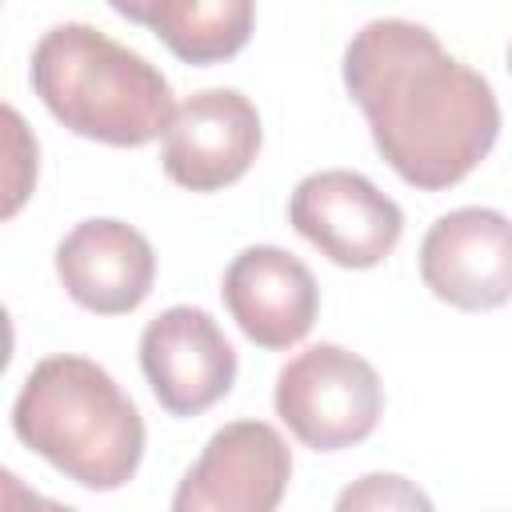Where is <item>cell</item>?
<instances>
[{"instance_id":"cell-12","label":"cell","mask_w":512,"mask_h":512,"mask_svg":"<svg viewBox=\"0 0 512 512\" xmlns=\"http://www.w3.org/2000/svg\"><path fill=\"white\" fill-rule=\"evenodd\" d=\"M116 16L164 40V48L196 68L232 60L256 28V0H108Z\"/></svg>"},{"instance_id":"cell-6","label":"cell","mask_w":512,"mask_h":512,"mask_svg":"<svg viewBox=\"0 0 512 512\" xmlns=\"http://www.w3.org/2000/svg\"><path fill=\"white\" fill-rule=\"evenodd\" d=\"M140 372L168 416H200L236 384V348L212 312L172 304L140 332Z\"/></svg>"},{"instance_id":"cell-1","label":"cell","mask_w":512,"mask_h":512,"mask_svg":"<svg viewBox=\"0 0 512 512\" xmlns=\"http://www.w3.org/2000/svg\"><path fill=\"white\" fill-rule=\"evenodd\" d=\"M344 88L376 152L420 192L472 176L500 136L492 84L416 20H368L344 48Z\"/></svg>"},{"instance_id":"cell-5","label":"cell","mask_w":512,"mask_h":512,"mask_svg":"<svg viewBox=\"0 0 512 512\" xmlns=\"http://www.w3.org/2000/svg\"><path fill=\"white\" fill-rule=\"evenodd\" d=\"M288 224L332 264L352 272L384 264L404 236L400 204L348 168L304 176L288 196Z\"/></svg>"},{"instance_id":"cell-9","label":"cell","mask_w":512,"mask_h":512,"mask_svg":"<svg viewBox=\"0 0 512 512\" xmlns=\"http://www.w3.org/2000/svg\"><path fill=\"white\" fill-rule=\"evenodd\" d=\"M260 140V112L244 92L204 88L176 104L160 164L164 176L188 192H220L244 180L260 156Z\"/></svg>"},{"instance_id":"cell-14","label":"cell","mask_w":512,"mask_h":512,"mask_svg":"<svg viewBox=\"0 0 512 512\" xmlns=\"http://www.w3.org/2000/svg\"><path fill=\"white\" fill-rule=\"evenodd\" d=\"M336 508L340 512H348V508H432V500L420 488H412L404 476L372 472V476H360V484L344 488Z\"/></svg>"},{"instance_id":"cell-15","label":"cell","mask_w":512,"mask_h":512,"mask_svg":"<svg viewBox=\"0 0 512 512\" xmlns=\"http://www.w3.org/2000/svg\"><path fill=\"white\" fill-rule=\"evenodd\" d=\"M508 72H512V44H508Z\"/></svg>"},{"instance_id":"cell-4","label":"cell","mask_w":512,"mask_h":512,"mask_svg":"<svg viewBox=\"0 0 512 512\" xmlns=\"http://www.w3.org/2000/svg\"><path fill=\"white\" fill-rule=\"evenodd\" d=\"M272 404L304 448L340 452L376 432L384 384L364 356L340 344H312L280 368Z\"/></svg>"},{"instance_id":"cell-3","label":"cell","mask_w":512,"mask_h":512,"mask_svg":"<svg viewBox=\"0 0 512 512\" xmlns=\"http://www.w3.org/2000/svg\"><path fill=\"white\" fill-rule=\"evenodd\" d=\"M28 80L52 120L108 148H144L176 116L164 72L92 24L48 28L32 48Z\"/></svg>"},{"instance_id":"cell-11","label":"cell","mask_w":512,"mask_h":512,"mask_svg":"<svg viewBox=\"0 0 512 512\" xmlns=\"http://www.w3.org/2000/svg\"><path fill=\"white\" fill-rule=\"evenodd\" d=\"M56 276L72 304L96 316H124L148 300L156 252L124 220H80L56 244Z\"/></svg>"},{"instance_id":"cell-13","label":"cell","mask_w":512,"mask_h":512,"mask_svg":"<svg viewBox=\"0 0 512 512\" xmlns=\"http://www.w3.org/2000/svg\"><path fill=\"white\" fill-rule=\"evenodd\" d=\"M4 128H8V172H4V216H16L28 192L36 188V140L28 136L24 120L16 108H4Z\"/></svg>"},{"instance_id":"cell-7","label":"cell","mask_w":512,"mask_h":512,"mask_svg":"<svg viewBox=\"0 0 512 512\" xmlns=\"http://www.w3.org/2000/svg\"><path fill=\"white\" fill-rule=\"evenodd\" d=\"M292 480V452L264 420H232L216 428L200 460L184 472L176 512H272Z\"/></svg>"},{"instance_id":"cell-10","label":"cell","mask_w":512,"mask_h":512,"mask_svg":"<svg viewBox=\"0 0 512 512\" xmlns=\"http://www.w3.org/2000/svg\"><path fill=\"white\" fill-rule=\"evenodd\" d=\"M220 296L236 328L264 352H284L300 344L320 312V288L312 268L276 244H252L232 256Z\"/></svg>"},{"instance_id":"cell-2","label":"cell","mask_w":512,"mask_h":512,"mask_svg":"<svg viewBox=\"0 0 512 512\" xmlns=\"http://www.w3.org/2000/svg\"><path fill=\"white\" fill-rule=\"evenodd\" d=\"M24 448L88 492L124 488L144 460V420L132 396L88 356H44L12 400Z\"/></svg>"},{"instance_id":"cell-8","label":"cell","mask_w":512,"mask_h":512,"mask_svg":"<svg viewBox=\"0 0 512 512\" xmlns=\"http://www.w3.org/2000/svg\"><path fill=\"white\" fill-rule=\"evenodd\" d=\"M424 288L460 312H492L512 300V220L496 208H452L420 240Z\"/></svg>"}]
</instances>
